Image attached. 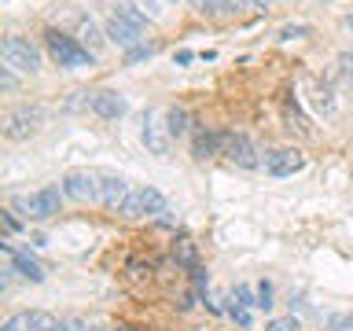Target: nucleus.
<instances>
[{
  "instance_id": "nucleus-1",
  "label": "nucleus",
  "mask_w": 353,
  "mask_h": 331,
  "mask_svg": "<svg viewBox=\"0 0 353 331\" xmlns=\"http://www.w3.org/2000/svg\"><path fill=\"white\" fill-rule=\"evenodd\" d=\"M44 44H48L52 59L59 63V66H92L96 63V52H88L77 37H63L59 30L44 33Z\"/></svg>"
},
{
  "instance_id": "nucleus-2",
  "label": "nucleus",
  "mask_w": 353,
  "mask_h": 331,
  "mask_svg": "<svg viewBox=\"0 0 353 331\" xmlns=\"http://www.w3.org/2000/svg\"><path fill=\"white\" fill-rule=\"evenodd\" d=\"M0 55H4L8 66H15V70H22V74H37V70H41V48H37L30 37H19V33L4 37V48H0Z\"/></svg>"
},
{
  "instance_id": "nucleus-3",
  "label": "nucleus",
  "mask_w": 353,
  "mask_h": 331,
  "mask_svg": "<svg viewBox=\"0 0 353 331\" xmlns=\"http://www.w3.org/2000/svg\"><path fill=\"white\" fill-rule=\"evenodd\" d=\"M162 210H165V195L159 192V188L143 184V188H132L118 214L129 217V221H137V217H159Z\"/></svg>"
},
{
  "instance_id": "nucleus-4",
  "label": "nucleus",
  "mask_w": 353,
  "mask_h": 331,
  "mask_svg": "<svg viewBox=\"0 0 353 331\" xmlns=\"http://www.w3.org/2000/svg\"><path fill=\"white\" fill-rule=\"evenodd\" d=\"M41 121H44L41 107H15L4 118V137L8 140H26V137H33V132L41 129Z\"/></svg>"
},
{
  "instance_id": "nucleus-5",
  "label": "nucleus",
  "mask_w": 353,
  "mask_h": 331,
  "mask_svg": "<svg viewBox=\"0 0 353 331\" xmlns=\"http://www.w3.org/2000/svg\"><path fill=\"white\" fill-rule=\"evenodd\" d=\"M99 181H103V177H96L88 170H70L59 181V188H63L66 199H74V203H88V199H99Z\"/></svg>"
},
{
  "instance_id": "nucleus-6",
  "label": "nucleus",
  "mask_w": 353,
  "mask_h": 331,
  "mask_svg": "<svg viewBox=\"0 0 353 331\" xmlns=\"http://www.w3.org/2000/svg\"><path fill=\"white\" fill-rule=\"evenodd\" d=\"M63 199H66L63 188H59V184H48V188H41V192H33V195L26 199V214H30L33 221H48V217L59 214Z\"/></svg>"
},
{
  "instance_id": "nucleus-7",
  "label": "nucleus",
  "mask_w": 353,
  "mask_h": 331,
  "mask_svg": "<svg viewBox=\"0 0 353 331\" xmlns=\"http://www.w3.org/2000/svg\"><path fill=\"white\" fill-rule=\"evenodd\" d=\"M55 328H59V320H55L48 309H26V313L8 317L0 331H55Z\"/></svg>"
},
{
  "instance_id": "nucleus-8",
  "label": "nucleus",
  "mask_w": 353,
  "mask_h": 331,
  "mask_svg": "<svg viewBox=\"0 0 353 331\" xmlns=\"http://www.w3.org/2000/svg\"><path fill=\"white\" fill-rule=\"evenodd\" d=\"M225 154H228V159L236 162V166H243V170H258V166L265 162L261 151H258V143H254L250 137H236V132H228Z\"/></svg>"
},
{
  "instance_id": "nucleus-9",
  "label": "nucleus",
  "mask_w": 353,
  "mask_h": 331,
  "mask_svg": "<svg viewBox=\"0 0 353 331\" xmlns=\"http://www.w3.org/2000/svg\"><path fill=\"white\" fill-rule=\"evenodd\" d=\"M140 140H143V148H148L151 154H170V143H173L170 129H165L162 121H159V114H154V110H148V114H143Z\"/></svg>"
},
{
  "instance_id": "nucleus-10",
  "label": "nucleus",
  "mask_w": 353,
  "mask_h": 331,
  "mask_svg": "<svg viewBox=\"0 0 353 331\" xmlns=\"http://www.w3.org/2000/svg\"><path fill=\"white\" fill-rule=\"evenodd\" d=\"M265 170H269L272 177H294L298 170H305V154L298 148L272 151V154H265Z\"/></svg>"
},
{
  "instance_id": "nucleus-11",
  "label": "nucleus",
  "mask_w": 353,
  "mask_h": 331,
  "mask_svg": "<svg viewBox=\"0 0 353 331\" xmlns=\"http://www.w3.org/2000/svg\"><path fill=\"white\" fill-rule=\"evenodd\" d=\"M129 110L125 96L114 92V88H99V92H92V114L96 118H107V121H118L121 114Z\"/></svg>"
},
{
  "instance_id": "nucleus-12",
  "label": "nucleus",
  "mask_w": 353,
  "mask_h": 331,
  "mask_svg": "<svg viewBox=\"0 0 353 331\" xmlns=\"http://www.w3.org/2000/svg\"><path fill=\"white\" fill-rule=\"evenodd\" d=\"M103 33H107V41H110V44H118L121 52L137 48V44H140V37H143L140 30H132L129 22H121V19L114 15V11H110V19H107V26H103Z\"/></svg>"
},
{
  "instance_id": "nucleus-13",
  "label": "nucleus",
  "mask_w": 353,
  "mask_h": 331,
  "mask_svg": "<svg viewBox=\"0 0 353 331\" xmlns=\"http://www.w3.org/2000/svg\"><path fill=\"white\" fill-rule=\"evenodd\" d=\"M129 192L132 188L121 181V177H103V181H99V203H103L107 210H121V203L129 199Z\"/></svg>"
},
{
  "instance_id": "nucleus-14",
  "label": "nucleus",
  "mask_w": 353,
  "mask_h": 331,
  "mask_svg": "<svg viewBox=\"0 0 353 331\" xmlns=\"http://www.w3.org/2000/svg\"><path fill=\"white\" fill-rule=\"evenodd\" d=\"M225 140H228V132H195L192 154H195L199 162H203V159H214V154L225 151Z\"/></svg>"
},
{
  "instance_id": "nucleus-15",
  "label": "nucleus",
  "mask_w": 353,
  "mask_h": 331,
  "mask_svg": "<svg viewBox=\"0 0 353 331\" xmlns=\"http://www.w3.org/2000/svg\"><path fill=\"white\" fill-rule=\"evenodd\" d=\"M74 37L81 41L88 52H99V48L107 44V33L99 30V26H96V19H88V15H85L81 22H77V33H74Z\"/></svg>"
},
{
  "instance_id": "nucleus-16",
  "label": "nucleus",
  "mask_w": 353,
  "mask_h": 331,
  "mask_svg": "<svg viewBox=\"0 0 353 331\" xmlns=\"http://www.w3.org/2000/svg\"><path fill=\"white\" fill-rule=\"evenodd\" d=\"M110 11H114V15H118L121 22H129V26H132V30H140V33H143V30H148V26H151V19H148V11H140L137 4H129V0H118V4H114V8H110Z\"/></svg>"
},
{
  "instance_id": "nucleus-17",
  "label": "nucleus",
  "mask_w": 353,
  "mask_h": 331,
  "mask_svg": "<svg viewBox=\"0 0 353 331\" xmlns=\"http://www.w3.org/2000/svg\"><path fill=\"white\" fill-rule=\"evenodd\" d=\"M11 265H15V272L22 276V280H30V283H41V280H44V269H41V261H33L26 250H19L15 258H11Z\"/></svg>"
},
{
  "instance_id": "nucleus-18",
  "label": "nucleus",
  "mask_w": 353,
  "mask_h": 331,
  "mask_svg": "<svg viewBox=\"0 0 353 331\" xmlns=\"http://www.w3.org/2000/svg\"><path fill=\"white\" fill-rule=\"evenodd\" d=\"M188 126H192V114H188L184 107H170V110H165V129H170V137H173V140H176V137H184Z\"/></svg>"
},
{
  "instance_id": "nucleus-19",
  "label": "nucleus",
  "mask_w": 353,
  "mask_h": 331,
  "mask_svg": "<svg viewBox=\"0 0 353 331\" xmlns=\"http://www.w3.org/2000/svg\"><path fill=\"white\" fill-rule=\"evenodd\" d=\"M232 302L243 305V309H258V287H250V283H239L236 291H232Z\"/></svg>"
},
{
  "instance_id": "nucleus-20",
  "label": "nucleus",
  "mask_w": 353,
  "mask_h": 331,
  "mask_svg": "<svg viewBox=\"0 0 353 331\" xmlns=\"http://www.w3.org/2000/svg\"><path fill=\"white\" fill-rule=\"evenodd\" d=\"M316 110L320 114H331V110H335V92H331L327 85H316Z\"/></svg>"
},
{
  "instance_id": "nucleus-21",
  "label": "nucleus",
  "mask_w": 353,
  "mask_h": 331,
  "mask_svg": "<svg viewBox=\"0 0 353 331\" xmlns=\"http://www.w3.org/2000/svg\"><path fill=\"white\" fill-rule=\"evenodd\" d=\"M159 52V44H137V48L125 52V63H140V59H151V55Z\"/></svg>"
},
{
  "instance_id": "nucleus-22",
  "label": "nucleus",
  "mask_w": 353,
  "mask_h": 331,
  "mask_svg": "<svg viewBox=\"0 0 353 331\" xmlns=\"http://www.w3.org/2000/svg\"><path fill=\"white\" fill-rule=\"evenodd\" d=\"M199 15H225V8H221V0H188Z\"/></svg>"
},
{
  "instance_id": "nucleus-23",
  "label": "nucleus",
  "mask_w": 353,
  "mask_h": 331,
  "mask_svg": "<svg viewBox=\"0 0 353 331\" xmlns=\"http://www.w3.org/2000/svg\"><path fill=\"white\" fill-rule=\"evenodd\" d=\"M176 261H181V265H195V243L192 239L176 243Z\"/></svg>"
},
{
  "instance_id": "nucleus-24",
  "label": "nucleus",
  "mask_w": 353,
  "mask_h": 331,
  "mask_svg": "<svg viewBox=\"0 0 353 331\" xmlns=\"http://www.w3.org/2000/svg\"><path fill=\"white\" fill-rule=\"evenodd\" d=\"M327 331H353V317L350 313H331L327 317Z\"/></svg>"
},
{
  "instance_id": "nucleus-25",
  "label": "nucleus",
  "mask_w": 353,
  "mask_h": 331,
  "mask_svg": "<svg viewBox=\"0 0 353 331\" xmlns=\"http://www.w3.org/2000/svg\"><path fill=\"white\" fill-rule=\"evenodd\" d=\"M0 88H4V92H11V88H19V74H15V66H0Z\"/></svg>"
},
{
  "instance_id": "nucleus-26",
  "label": "nucleus",
  "mask_w": 353,
  "mask_h": 331,
  "mask_svg": "<svg viewBox=\"0 0 353 331\" xmlns=\"http://www.w3.org/2000/svg\"><path fill=\"white\" fill-rule=\"evenodd\" d=\"M258 309H272V283L269 280L258 283Z\"/></svg>"
},
{
  "instance_id": "nucleus-27",
  "label": "nucleus",
  "mask_w": 353,
  "mask_h": 331,
  "mask_svg": "<svg viewBox=\"0 0 353 331\" xmlns=\"http://www.w3.org/2000/svg\"><path fill=\"white\" fill-rule=\"evenodd\" d=\"M221 8H225V15H243L247 8H254L250 0H221Z\"/></svg>"
},
{
  "instance_id": "nucleus-28",
  "label": "nucleus",
  "mask_w": 353,
  "mask_h": 331,
  "mask_svg": "<svg viewBox=\"0 0 353 331\" xmlns=\"http://www.w3.org/2000/svg\"><path fill=\"white\" fill-rule=\"evenodd\" d=\"M265 331H298V320L294 317H280V320H269Z\"/></svg>"
},
{
  "instance_id": "nucleus-29",
  "label": "nucleus",
  "mask_w": 353,
  "mask_h": 331,
  "mask_svg": "<svg viewBox=\"0 0 353 331\" xmlns=\"http://www.w3.org/2000/svg\"><path fill=\"white\" fill-rule=\"evenodd\" d=\"M228 313H232V320H236L239 328H250V309H243V305L232 302V305H228Z\"/></svg>"
},
{
  "instance_id": "nucleus-30",
  "label": "nucleus",
  "mask_w": 353,
  "mask_h": 331,
  "mask_svg": "<svg viewBox=\"0 0 353 331\" xmlns=\"http://www.w3.org/2000/svg\"><path fill=\"white\" fill-rule=\"evenodd\" d=\"M140 8L148 11V19H151V22L162 15V0H140Z\"/></svg>"
},
{
  "instance_id": "nucleus-31",
  "label": "nucleus",
  "mask_w": 353,
  "mask_h": 331,
  "mask_svg": "<svg viewBox=\"0 0 353 331\" xmlns=\"http://www.w3.org/2000/svg\"><path fill=\"white\" fill-rule=\"evenodd\" d=\"M305 33H309V26H283L280 37H283V41H294V37H305Z\"/></svg>"
},
{
  "instance_id": "nucleus-32",
  "label": "nucleus",
  "mask_w": 353,
  "mask_h": 331,
  "mask_svg": "<svg viewBox=\"0 0 353 331\" xmlns=\"http://www.w3.org/2000/svg\"><path fill=\"white\" fill-rule=\"evenodd\" d=\"M339 66H342V74L353 81V52H342V55H339Z\"/></svg>"
},
{
  "instance_id": "nucleus-33",
  "label": "nucleus",
  "mask_w": 353,
  "mask_h": 331,
  "mask_svg": "<svg viewBox=\"0 0 353 331\" xmlns=\"http://www.w3.org/2000/svg\"><path fill=\"white\" fill-rule=\"evenodd\" d=\"M159 225H176V210L173 206H165L162 214H159Z\"/></svg>"
},
{
  "instance_id": "nucleus-34",
  "label": "nucleus",
  "mask_w": 353,
  "mask_h": 331,
  "mask_svg": "<svg viewBox=\"0 0 353 331\" xmlns=\"http://www.w3.org/2000/svg\"><path fill=\"white\" fill-rule=\"evenodd\" d=\"M4 228H8V232H19V228H22V225H19V217L11 214V210H4Z\"/></svg>"
},
{
  "instance_id": "nucleus-35",
  "label": "nucleus",
  "mask_w": 353,
  "mask_h": 331,
  "mask_svg": "<svg viewBox=\"0 0 353 331\" xmlns=\"http://www.w3.org/2000/svg\"><path fill=\"white\" fill-rule=\"evenodd\" d=\"M173 59H176V66H188V63H192V59H195V52H188V48H181V52H176V55H173Z\"/></svg>"
},
{
  "instance_id": "nucleus-36",
  "label": "nucleus",
  "mask_w": 353,
  "mask_h": 331,
  "mask_svg": "<svg viewBox=\"0 0 353 331\" xmlns=\"http://www.w3.org/2000/svg\"><path fill=\"white\" fill-rule=\"evenodd\" d=\"M250 4H254V8H258V11H269V8L276 4V0H250Z\"/></svg>"
},
{
  "instance_id": "nucleus-37",
  "label": "nucleus",
  "mask_w": 353,
  "mask_h": 331,
  "mask_svg": "<svg viewBox=\"0 0 353 331\" xmlns=\"http://www.w3.org/2000/svg\"><path fill=\"white\" fill-rule=\"evenodd\" d=\"M110 331H137V328H125V324H118V328H110Z\"/></svg>"
},
{
  "instance_id": "nucleus-38",
  "label": "nucleus",
  "mask_w": 353,
  "mask_h": 331,
  "mask_svg": "<svg viewBox=\"0 0 353 331\" xmlns=\"http://www.w3.org/2000/svg\"><path fill=\"white\" fill-rule=\"evenodd\" d=\"M92 331H110V328H92Z\"/></svg>"
},
{
  "instance_id": "nucleus-39",
  "label": "nucleus",
  "mask_w": 353,
  "mask_h": 331,
  "mask_svg": "<svg viewBox=\"0 0 353 331\" xmlns=\"http://www.w3.org/2000/svg\"><path fill=\"white\" fill-rule=\"evenodd\" d=\"M165 4H176V0H165Z\"/></svg>"
}]
</instances>
